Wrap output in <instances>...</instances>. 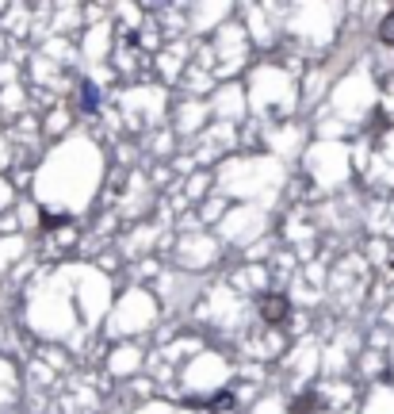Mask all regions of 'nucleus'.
Segmentation results:
<instances>
[{
	"label": "nucleus",
	"instance_id": "nucleus-3",
	"mask_svg": "<svg viewBox=\"0 0 394 414\" xmlns=\"http://www.w3.org/2000/svg\"><path fill=\"white\" fill-rule=\"evenodd\" d=\"M81 104H84V108H96V89H92V84H84V89H81Z\"/></svg>",
	"mask_w": 394,
	"mask_h": 414
},
{
	"label": "nucleus",
	"instance_id": "nucleus-2",
	"mask_svg": "<svg viewBox=\"0 0 394 414\" xmlns=\"http://www.w3.org/2000/svg\"><path fill=\"white\" fill-rule=\"evenodd\" d=\"M379 39H383L386 46H394V12L383 19V24H379Z\"/></svg>",
	"mask_w": 394,
	"mask_h": 414
},
{
	"label": "nucleus",
	"instance_id": "nucleus-1",
	"mask_svg": "<svg viewBox=\"0 0 394 414\" xmlns=\"http://www.w3.org/2000/svg\"><path fill=\"white\" fill-rule=\"evenodd\" d=\"M288 296H279V291H272V296H264L261 299V318L264 323H283L288 318Z\"/></svg>",
	"mask_w": 394,
	"mask_h": 414
}]
</instances>
